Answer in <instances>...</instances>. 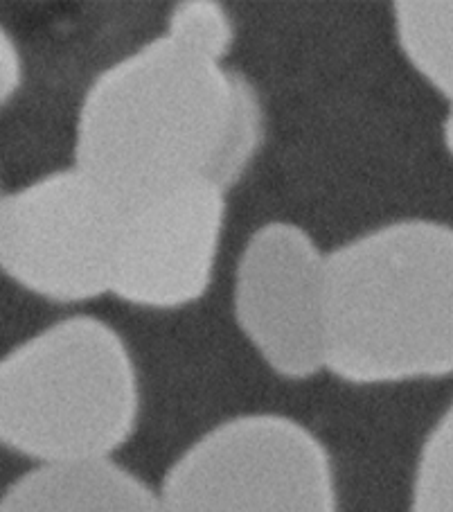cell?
<instances>
[{"mask_svg": "<svg viewBox=\"0 0 453 512\" xmlns=\"http://www.w3.org/2000/svg\"><path fill=\"white\" fill-rule=\"evenodd\" d=\"M235 32L215 0H185L161 37L102 70L84 93L75 167L122 208L181 185L230 188L262 143V104L226 66Z\"/></svg>", "mask_w": 453, "mask_h": 512, "instance_id": "1", "label": "cell"}, {"mask_svg": "<svg viewBox=\"0 0 453 512\" xmlns=\"http://www.w3.org/2000/svg\"><path fill=\"white\" fill-rule=\"evenodd\" d=\"M325 373L350 386L453 375V226L404 219L327 253Z\"/></svg>", "mask_w": 453, "mask_h": 512, "instance_id": "2", "label": "cell"}, {"mask_svg": "<svg viewBox=\"0 0 453 512\" xmlns=\"http://www.w3.org/2000/svg\"><path fill=\"white\" fill-rule=\"evenodd\" d=\"M140 404L131 348L95 316L52 323L0 359V445L37 465L115 461Z\"/></svg>", "mask_w": 453, "mask_h": 512, "instance_id": "3", "label": "cell"}, {"mask_svg": "<svg viewBox=\"0 0 453 512\" xmlns=\"http://www.w3.org/2000/svg\"><path fill=\"white\" fill-rule=\"evenodd\" d=\"M158 494L167 512H339L330 449L282 413H242L203 431Z\"/></svg>", "mask_w": 453, "mask_h": 512, "instance_id": "4", "label": "cell"}, {"mask_svg": "<svg viewBox=\"0 0 453 512\" xmlns=\"http://www.w3.org/2000/svg\"><path fill=\"white\" fill-rule=\"evenodd\" d=\"M122 206L79 167L0 199V271L59 305L111 296Z\"/></svg>", "mask_w": 453, "mask_h": 512, "instance_id": "5", "label": "cell"}, {"mask_svg": "<svg viewBox=\"0 0 453 512\" xmlns=\"http://www.w3.org/2000/svg\"><path fill=\"white\" fill-rule=\"evenodd\" d=\"M233 316L262 364L287 382L325 373L327 253L305 228L262 224L237 258Z\"/></svg>", "mask_w": 453, "mask_h": 512, "instance_id": "6", "label": "cell"}, {"mask_svg": "<svg viewBox=\"0 0 453 512\" xmlns=\"http://www.w3.org/2000/svg\"><path fill=\"white\" fill-rule=\"evenodd\" d=\"M226 188L197 181L122 208L111 296L176 312L208 294L226 228Z\"/></svg>", "mask_w": 453, "mask_h": 512, "instance_id": "7", "label": "cell"}, {"mask_svg": "<svg viewBox=\"0 0 453 512\" xmlns=\"http://www.w3.org/2000/svg\"><path fill=\"white\" fill-rule=\"evenodd\" d=\"M0 512H167L158 488L118 461L37 465L0 494Z\"/></svg>", "mask_w": 453, "mask_h": 512, "instance_id": "8", "label": "cell"}, {"mask_svg": "<svg viewBox=\"0 0 453 512\" xmlns=\"http://www.w3.org/2000/svg\"><path fill=\"white\" fill-rule=\"evenodd\" d=\"M393 19L408 64L453 104V0H397Z\"/></svg>", "mask_w": 453, "mask_h": 512, "instance_id": "9", "label": "cell"}, {"mask_svg": "<svg viewBox=\"0 0 453 512\" xmlns=\"http://www.w3.org/2000/svg\"><path fill=\"white\" fill-rule=\"evenodd\" d=\"M408 512H453V400L417 454Z\"/></svg>", "mask_w": 453, "mask_h": 512, "instance_id": "10", "label": "cell"}, {"mask_svg": "<svg viewBox=\"0 0 453 512\" xmlns=\"http://www.w3.org/2000/svg\"><path fill=\"white\" fill-rule=\"evenodd\" d=\"M23 82V61L19 48L12 41L10 34L0 25V107L7 104L19 91Z\"/></svg>", "mask_w": 453, "mask_h": 512, "instance_id": "11", "label": "cell"}, {"mask_svg": "<svg viewBox=\"0 0 453 512\" xmlns=\"http://www.w3.org/2000/svg\"><path fill=\"white\" fill-rule=\"evenodd\" d=\"M442 131H444V145H447V149L453 156V104H449V113H447V118H444Z\"/></svg>", "mask_w": 453, "mask_h": 512, "instance_id": "12", "label": "cell"}, {"mask_svg": "<svg viewBox=\"0 0 453 512\" xmlns=\"http://www.w3.org/2000/svg\"><path fill=\"white\" fill-rule=\"evenodd\" d=\"M0 199H3V197H0Z\"/></svg>", "mask_w": 453, "mask_h": 512, "instance_id": "13", "label": "cell"}]
</instances>
